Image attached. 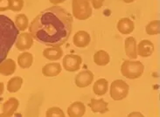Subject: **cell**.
Wrapping results in <instances>:
<instances>
[{
    "instance_id": "cell-1",
    "label": "cell",
    "mask_w": 160,
    "mask_h": 117,
    "mask_svg": "<svg viewBox=\"0 0 160 117\" xmlns=\"http://www.w3.org/2000/svg\"><path fill=\"white\" fill-rule=\"evenodd\" d=\"M73 21V16L67 10L54 5L35 17L29 26L30 34L42 45L61 46L69 39Z\"/></svg>"
},
{
    "instance_id": "cell-4",
    "label": "cell",
    "mask_w": 160,
    "mask_h": 117,
    "mask_svg": "<svg viewBox=\"0 0 160 117\" xmlns=\"http://www.w3.org/2000/svg\"><path fill=\"white\" fill-rule=\"evenodd\" d=\"M73 16L78 20H87L92 16L91 0H72Z\"/></svg>"
},
{
    "instance_id": "cell-2",
    "label": "cell",
    "mask_w": 160,
    "mask_h": 117,
    "mask_svg": "<svg viewBox=\"0 0 160 117\" xmlns=\"http://www.w3.org/2000/svg\"><path fill=\"white\" fill-rule=\"evenodd\" d=\"M18 35L19 31L15 23L7 16L0 15V63L6 60Z\"/></svg>"
},
{
    "instance_id": "cell-9",
    "label": "cell",
    "mask_w": 160,
    "mask_h": 117,
    "mask_svg": "<svg viewBox=\"0 0 160 117\" xmlns=\"http://www.w3.org/2000/svg\"><path fill=\"white\" fill-rule=\"evenodd\" d=\"M154 52V45L152 41L143 39L141 40L137 46V53L143 58H147L152 55Z\"/></svg>"
},
{
    "instance_id": "cell-10",
    "label": "cell",
    "mask_w": 160,
    "mask_h": 117,
    "mask_svg": "<svg viewBox=\"0 0 160 117\" xmlns=\"http://www.w3.org/2000/svg\"><path fill=\"white\" fill-rule=\"evenodd\" d=\"M73 42L74 46L77 47H87L90 43V35L85 31H79L74 34Z\"/></svg>"
},
{
    "instance_id": "cell-19",
    "label": "cell",
    "mask_w": 160,
    "mask_h": 117,
    "mask_svg": "<svg viewBox=\"0 0 160 117\" xmlns=\"http://www.w3.org/2000/svg\"><path fill=\"white\" fill-rule=\"evenodd\" d=\"M32 62H33V56L30 52H22L18 57V64L23 69L31 67V66L32 65Z\"/></svg>"
},
{
    "instance_id": "cell-17",
    "label": "cell",
    "mask_w": 160,
    "mask_h": 117,
    "mask_svg": "<svg viewBox=\"0 0 160 117\" xmlns=\"http://www.w3.org/2000/svg\"><path fill=\"white\" fill-rule=\"evenodd\" d=\"M17 66L15 61L12 59H6L0 63V74L4 76H10L14 74L16 71Z\"/></svg>"
},
{
    "instance_id": "cell-5",
    "label": "cell",
    "mask_w": 160,
    "mask_h": 117,
    "mask_svg": "<svg viewBox=\"0 0 160 117\" xmlns=\"http://www.w3.org/2000/svg\"><path fill=\"white\" fill-rule=\"evenodd\" d=\"M130 87L124 80H116L110 85L109 95L114 100H122L129 95Z\"/></svg>"
},
{
    "instance_id": "cell-16",
    "label": "cell",
    "mask_w": 160,
    "mask_h": 117,
    "mask_svg": "<svg viewBox=\"0 0 160 117\" xmlns=\"http://www.w3.org/2000/svg\"><path fill=\"white\" fill-rule=\"evenodd\" d=\"M108 103L107 101H105L103 99H92L89 103L92 112L94 113H100L105 114L108 112Z\"/></svg>"
},
{
    "instance_id": "cell-23",
    "label": "cell",
    "mask_w": 160,
    "mask_h": 117,
    "mask_svg": "<svg viewBox=\"0 0 160 117\" xmlns=\"http://www.w3.org/2000/svg\"><path fill=\"white\" fill-rule=\"evenodd\" d=\"M29 22L26 14H18L15 17V26L18 31H26L28 27Z\"/></svg>"
},
{
    "instance_id": "cell-11",
    "label": "cell",
    "mask_w": 160,
    "mask_h": 117,
    "mask_svg": "<svg viewBox=\"0 0 160 117\" xmlns=\"http://www.w3.org/2000/svg\"><path fill=\"white\" fill-rule=\"evenodd\" d=\"M117 28L122 34H130L134 31L135 24L129 17H123L117 22Z\"/></svg>"
},
{
    "instance_id": "cell-20",
    "label": "cell",
    "mask_w": 160,
    "mask_h": 117,
    "mask_svg": "<svg viewBox=\"0 0 160 117\" xmlns=\"http://www.w3.org/2000/svg\"><path fill=\"white\" fill-rule=\"evenodd\" d=\"M108 89V82L105 79H100L96 80L93 86V91L96 95L102 96L105 95Z\"/></svg>"
},
{
    "instance_id": "cell-27",
    "label": "cell",
    "mask_w": 160,
    "mask_h": 117,
    "mask_svg": "<svg viewBox=\"0 0 160 117\" xmlns=\"http://www.w3.org/2000/svg\"><path fill=\"white\" fill-rule=\"evenodd\" d=\"M10 10V0H0V12Z\"/></svg>"
},
{
    "instance_id": "cell-31",
    "label": "cell",
    "mask_w": 160,
    "mask_h": 117,
    "mask_svg": "<svg viewBox=\"0 0 160 117\" xmlns=\"http://www.w3.org/2000/svg\"><path fill=\"white\" fill-rule=\"evenodd\" d=\"M4 83L0 82V96L3 95V93H4Z\"/></svg>"
},
{
    "instance_id": "cell-14",
    "label": "cell",
    "mask_w": 160,
    "mask_h": 117,
    "mask_svg": "<svg viewBox=\"0 0 160 117\" xmlns=\"http://www.w3.org/2000/svg\"><path fill=\"white\" fill-rule=\"evenodd\" d=\"M137 40L133 37H129L124 41V51L127 56L130 59H137Z\"/></svg>"
},
{
    "instance_id": "cell-26",
    "label": "cell",
    "mask_w": 160,
    "mask_h": 117,
    "mask_svg": "<svg viewBox=\"0 0 160 117\" xmlns=\"http://www.w3.org/2000/svg\"><path fill=\"white\" fill-rule=\"evenodd\" d=\"M24 7V0H10V10L19 12Z\"/></svg>"
},
{
    "instance_id": "cell-15",
    "label": "cell",
    "mask_w": 160,
    "mask_h": 117,
    "mask_svg": "<svg viewBox=\"0 0 160 117\" xmlns=\"http://www.w3.org/2000/svg\"><path fill=\"white\" fill-rule=\"evenodd\" d=\"M63 55V51L61 46H50L46 48L43 52V56L49 61H59Z\"/></svg>"
},
{
    "instance_id": "cell-30",
    "label": "cell",
    "mask_w": 160,
    "mask_h": 117,
    "mask_svg": "<svg viewBox=\"0 0 160 117\" xmlns=\"http://www.w3.org/2000/svg\"><path fill=\"white\" fill-rule=\"evenodd\" d=\"M49 1H50V3H52V4H55V5H57V4H61V3L65 2L66 0H49Z\"/></svg>"
},
{
    "instance_id": "cell-12",
    "label": "cell",
    "mask_w": 160,
    "mask_h": 117,
    "mask_svg": "<svg viewBox=\"0 0 160 117\" xmlns=\"http://www.w3.org/2000/svg\"><path fill=\"white\" fill-rule=\"evenodd\" d=\"M86 113V107L82 101H75L68 108L69 117H82Z\"/></svg>"
},
{
    "instance_id": "cell-22",
    "label": "cell",
    "mask_w": 160,
    "mask_h": 117,
    "mask_svg": "<svg viewBox=\"0 0 160 117\" xmlns=\"http://www.w3.org/2000/svg\"><path fill=\"white\" fill-rule=\"evenodd\" d=\"M23 82H24V80L22 77H19V76L13 77L11 80H9L7 83V91L9 93H16L21 88Z\"/></svg>"
},
{
    "instance_id": "cell-7",
    "label": "cell",
    "mask_w": 160,
    "mask_h": 117,
    "mask_svg": "<svg viewBox=\"0 0 160 117\" xmlns=\"http://www.w3.org/2000/svg\"><path fill=\"white\" fill-rule=\"evenodd\" d=\"M33 45V38L28 32H22L18 36L17 40L15 42L16 48L19 51L29 50Z\"/></svg>"
},
{
    "instance_id": "cell-21",
    "label": "cell",
    "mask_w": 160,
    "mask_h": 117,
    "mask_svg": "<svg viewBox=\"0 0 160 117\" xmlns=\"http://www.w3.org/2000/svg\"><path fill=\"white\" fill-rule=\"evenodd\" d=\"M109 61H110V57L108 52H105L104 50H99L94 54V62L97 66H103L108 65Z\"/></svg>"
},
{
    "instance_id": "cell-3",
    "label": "cell",
    "mask_w": 160,
    "mask_h": 117,
    "mask_svg": "<svg viewBox=\"0 0 160 117\" xmlns=\"http://www.w3.org/2000/svg\"><path fill=\"white\" fill-rule=\"evenodd\" d=\"M143 71H144V66L140 61H124L122 64V75L130 80L140 78L143 75Z\"/></svg>"
},
{
    "instance_id": "cell-33",
    "label": "cell",
    "mask_w": 160,
    "mask_h": 117,
    "mask_svg": "<svg viewBox=\"0 0 160 117\" xmlns=\"http://www.w3.org/2000/svg\"><path fill=\"white\" fill-rule=\"evenodd\" d=\"M0 117H8V116H6V115H4V114H1V115H0Z\"/></svg>"
},
{
    "instance_id": "cell-28",
    "label": "cell",
    "mask_w": 160,
    "mask_h": 117,
    "mask_svg": "<svg viewBox=\"0 0 160 117\" xmlns=\"http://www.w3.org/2000/svg\"><path fill=\"white\" fill-rule=\"evenodd\" d=\"M105 0H91L92 5L95 9H100L102 5Z\"/></svg>"
},
{
    "instance_id": "cell-29",
    "label": "cell",
    "mask_w": 160,
    "mask_h": 117,
    "mask_svg": "<svg viewBox=\"0 0 160 117\" xmlns=\"http://www.w3.org/2000/svg\"><path fill=\"white\" fill-rule=\"evenodd\" d=\"M128 117H144L143 115L140 112H131L130 114H129Z\"/></svg>"
},
{
    "instance_id": "cell-18",
    "label": "cell",
    "mask_w": 160,
    "mask_h": 117,
    "mask_svg": "<svg viewBox=\"0 0 160 117\" xmlns=\"http://www.w3.org/2000/svg\"><path fill=\"white\" fill-rule=\"evenodd\" d=\"M61 66L60 63H48L44 66L42 74L46 77H55L61 72Z\"/></svg>"
},
{
    "instance_id": "cell-13",
    "label": "cell",
    "mask_w": 160,
    "mask_h": 117,
    "mask_svg": "<svg viewBox=\"0 0 160 117\" xmlns=\"http://www.w3.org/2000/svg\"><path fill=\"white\" fill-rule=\"evenodd\" d=\"M18 106H19V101L17 98L11 97L3 105V114L6 116L12 117L17 111Z\"/></svg>"
},
{
    "instance_id": "cell-24",
    "label": "cell",
    "mask_w": 160,
    "mask_h": 117,
    "mask_svg": "<svg viewBox=\"0 0 160 117\" xmlns=\"http://www.w3.org/2000/svg\"><path fill=\"white\" fill-rule=\"evenodd\" d=\"M148 35H158L159 33V20H152L145 27Z\"/></svg>"
},
{
    "instance_id": "cell-32",
    "label": "cell",
    "mask_w": 160,
    "mask_h": 117,
    "mask_svg": "<svg viewBox=\"0 0 160 117\" xmlns=\"http://www.w3.org/2000/svg\"><path fill=\"white\" fill-rule=\"evenodd\" d=\"M123 2H125V3H127V4H130V3H132L134 0H122Z\"/></svg>"
},
{
    "instance_id": "cell-8",
    "label": "cell",
    "mask_w": 160,
    "mask_h": 117,
    "mask_svg": "<svg viewBox=\"0 0 160 117\" xmlns=\"http://www.w3.org/2000/svg\"><path fill=\"white\" fill-rule=\"evenodd\" d=\"M94 80V74L89 70H83L74 78V83L78 87H87Z\"/></svg>"
},
{
    "instance_id": "cell-6",
    "label": "cell",
    "mask_w": 160,
    "mask_h": 117,
    "mask_svg": "<svg viewBox=\"0 0 160 117\" xmlns=\"http://www.w3.org/2000/svg\"><path fill=\"white\" fill-rule=\"evenodd\" d=\"M82 60L81 56L76 54H68L63 58L62 65L66 71L74 73L81 68Z\"/></svg>"
},
{
    "instance_id": "cell-25",
    "label": "cell",
    "mask_w": 160,
    "mask_h": 117,
    "mask_svg": "<svg viewBox=\"0 0 160 117\" xmlns=\"http://www.w3.org/2000/svg\"><path fill=\"white\" fill-rule=\"evenodd\" d=\"M46 117H66L63 110L58 107H52L47 110Z\"/></svg>"
}]
</instances>
